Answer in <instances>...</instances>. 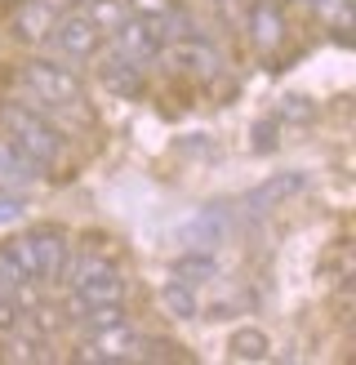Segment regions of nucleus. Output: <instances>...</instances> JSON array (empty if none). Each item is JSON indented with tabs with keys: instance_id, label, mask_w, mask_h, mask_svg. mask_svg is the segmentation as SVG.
Listing matches in <instances>:
<instances>
[{
	"instance_id": "f257e3e1",
	"label": "nucleus",
	"mask_w": 356,
	"mask_h": 365,
	"mask_svg": "<svg viewBox=\"0 0 356 365\" xmlns=\"http://www.w3.org/2000/svg\"><path fill=\"white\" fill-rule=\"evenodd\" d=\"M0 138L27 160L36 174H53L67 160V138L63 130L49 120V112H41L36 103H0Z\"/></svg>"
},
{
	"instance_id": "f03ea898",
	"label": "nucleus",
	"mask_w": 356,
	"mask_h": 365,
	"mask_svg": "<svg viewBox=\"0 0 356 365\" xmlns=\"http://www.w3.org/2000/svg\"><path fill=\"white\" fill-rule=\"evenodd\" d=\"M18 81L31 89V103L41 112H67V116H80L85 125L94 120V103H89V89L71 67H58L49 58H31L18 67Z\"/></svg>"
},
{
	"instance_id": "7ed1b4c3",
	"label": "nucleus",
	"mask_w": 356,
	"mask_h": 365,
	"mask_svg": "<svg viewBox=\"0 0 356 365\" xmlns=\"http://www.w3.org/2000/svg\"><path fill=\"white\" fill-rule=\"evenodd\" d=\"M63 285L71 289L76 312H80V307H98V303H125V277H120V267L98 259V254H80L76 263L67 259Z\"/></svg>"
},
{
	"instance_id": "20e7f679",
	"label": "nucleus",
	"mask_w": 356,
	"mask_h": 365,
	"mask_svg": "<svg viewBox=\"0 0 356 365\" xmlns=\"http://www.w3.org/2000/svg\"><path fill=\"white\" fill-rule=\"evenodd\" d=\"M160 63H165L174 76H192V81H214L223 76V49L205 41V36H174V41H165V49H160Z\"/></svg>"
},
{
	"instance_id": "39448f33",
	"label": "nucleus",
	"mask_w": 356,
	"mask_h": 365,
	"mask_svg": "<svg viewBox=\"0 0 356 365\" xmlns=\"http://www.w3.org/2000/svg\"><path fill=\"white\" fill-rule=\"evenodd\" d=\"M138 343H142V334L130 330V321L94 325L89 339L76 348V361H85V365H125V361H138Z\"/></svg>"
},
{
	"instance_id": "423d86ee",
	"label": "nucleus",
	"mask_w": 356,
	"mask_h": 365,
	"mask_svg": "<svg viewBox=\"0 0 356 365\" xmlns=\"http://www.w3.org/2000/svg\"><path fill=\"white\" fill-rule=\"evenodd\" d=\"M241 23H245V36L254 45V53H263V58H276L285 49V41H290V23H285L281 0H245Z\"/></svg>"
},
{
	"instance_id": "0eeeda50",
	"label": "nucleus",
	"mask_w": 356,
	"mask_h": 365,
	"mask_svg": "<svg viewBox=\"0 0 356 365\" xmlns=\"http://www.w3.org/2000/svg\"><path fill=\"white\" fill-rule=\"evenodd\" d=\"M49 45L71 63H89V58H98V49H103V31L89 23L80 9H71V14H58V23L49 31Z\"/></svg>"
},
{
	"instance_id": "6e6552de",
	"label": "nucleus",
	"mask_w": 356,
	"mask_h": 365,
	"mask_svg": "<svg viewBox=\"0 0 356 365\" xmlns=\"http://www.w3.org/2000/svg\"><path fill=\"white\" fill-rule=\"evenodd\" d=\"M165 27L160 23H147V18H125V23L112 31V49L120 53V58H130V63H138V67H147V63H156L160 58V49H165Z\"/></svg>"
},
{
	"instance_id": "1a4fd4ad",
	"label": "nucleus",
	"mask_w": 356,
	"mask_h": 365,
	"mask_svg": "<svg viewBox=\"0 0 356 365\" xmlns=\"http://www.w3.org/2000/svg\"><path fill=\"white\" fill-rule=\"evenodd\" d=\"M27 241L36 254V281L41 285H63V267L71 259V241L63 227H27Z\"/></svg>"
},
{
	"instance_id": "9d476101",
	"label": "nucleus",
	"mask_w": 356,
	"mask_h": 365,
	"mask_svg": "<svg viewBox=\"0 0 356 365\" xmlns=\"http://www.w3.org/2000/svg\"><path fill=\"white\" fill-rule=\"evenodd\" d=\"M58 0H14V14H9V31L27 45H41L49 41L53 23H58Z\"/></svg>"
},
{
	"instance_id": "9b49d317",
	"label": "nucleus",
	"mask_w": 356,
	"mask_h": 365,
	"mask_svg": "<svg viewBox=\"0 0 356 365\" xmlns=\"http://www.w3.org/2000/svg\"><path fill=\"white\" fill-rule=\"evenodd\" d=\"M223 236H227V210L223 205H205V210H196L183 227L174 232V241L183 245V250H219L223 245Z\"/></svg>"
},
{
	"instance_id": "f8f14e48",
	"label": "nucleus",
	"mask_w": 356,
	"mask_h": 365,
	"mask_svg": "<svg viewBox=\"0 0 356 365\" xmlns=\"http://www.w3.org/2000/svg\"><path fill=\"white\" fill-rule=\"evenodd\" d=\"M303 187H308V174L303 170H285V174H272V178H263L258 187H249L245 192V210L249 214H267V210H281L290 196H298Z\"/></svg>"
},
{
	"instance_id": "ddd939ff",
	"label": "nucleus",
	"mask_w": 356,
	"mask_h": 365,
	"mask_svg": "<svg viewBox=\"0 0 356 365\" xmlns=\"http://www.w3.org/2000/svg\"><path fill=\"white\" fill-rule=\"evenodd\" d=\"M98 81H103L107 94H116V98H142V94H147L142 67L130 63V58H120L116 49L107 53V58H98Z\"/></svg>"
},
{
	"instance_id": "4468645a",
	"label": "nucleus",
	"mask_w": 356,
	"mask_h": 365,
	"mask_svg": "<svg viewBox=\"0 0 356 365\" xmlns=\"http://www.w3.org/2000/svg\"><path fill=\"white\" fill-rule=\"evenodd\" d=\"M160 307H165V317L174 321H201V299H196V285L169 277L160 285Z\"/></svg>"
},
{
	"instance_id": "2eb2a0df",
	"label": "nucleus",
	"mask_w": 356,
	"mask_h": 365,
	"mask_svg": "<svg viewBox=\"0 0 356 365\" xmlns=\"http://www.w3.org/2000/svg\"><path fill=\"white\" fill-rule=\"evenodd\" d=\"M174 277L187 281V285H205V281H219V259L209 250H178L174 259Z\"/></svg>"
},
{
	"instance_id": "dca6fc26",
	"label": "nucleus",
	"mask_w": 356,
	"mask_h": 365,
	"mask_svg": "<svg viewBox=\"0 0 356 365\" xmlns=\"http://www.w3.org/2000/svg\"><path fill=\"white\" fill-rule=\"evenodd\" d=\"M227 356L231 361H267L272 356V339H267L258 325H241V330H231V339H227Z\"/></svg>"
},
{
	"instance_id": "f3484780",
	"label": "nucleus",
	"mask_w": 356,
	"mask_h": 365,
	"mask_svg": "<svg viewBox=\"0 0 356 365\" xmlns=\"http://www.w3.org/2000/svg\"><path fill=\"white\" fill-rule=\"evenodd\" d=\"M27 182H36V170L0 138V192H18V187H27Z\"/></svg>"
},
{
	"instance_id": "a211bd4d",
	"label": "nucleus",
	"mask_w": 356,
	"mask_h": 365,
	"mask_svg": "<svg viewBox=\"0 0 356 365\" xmlns=\"http://www.w3.org/2000/svg\"><path fill=\"white\" fill-rule=\"evenodd\" d=\"M89 23H94L103 36H112L125 18H130V9H125V0H85V9H80Z\"/></svg>"
},
{
	"instance_id": "6ab92c4d",
	"label": "nucleus",
	"mask_w": 356,
	"mask_h": 365,
	"mask_svg": "<svg viewBox=\"0 0 356 365\" xmlns=\"http://www.w3.org/2000/svg\"><path fill=\"white\" fill-rule=\"evenodd\" d=\"M316 112H320V107H316L308 94H281L276 107H272V116H276L281 125H312Z\"/></svg>"
},
{
	"instance_id": "aec40b11",
	"label": "nucleus",
	"mask_w": 356,
	"mask_h": 365,
	"mask_svg": "<svg viewBox=\"0 0 356 365\" xmlns=\"http://www.w3.org/2000/svg\"><path fill=\"white\" fill-rule=\"evenodd\" d=\"M125 9H130L134 18L160 23V27H165V36H169V23H174L178 14H183V5H178V0H125Z\"/></svg>"
},
{
	"instance_id": "412c9836",
	"label": "nucleus",
	"mask_w": 356,
	"mask_h": 365,
	"mask_svg": "<svg viewBox=\"0 0 356 365\" xmlns=\"http://www.w3.org/2000/svg\"><path fill=\"white\" fill-rule=\"evenodd\" d=\"M5 361H49V352H45V339H31V334H14V330H9Z\"/></svg>"
},
{
	"instance_id": "4be33fe9",
	"label": "nucleus",
	"mask_w": 356,
	"mask_h": 365,
	"mask_svg": "<svg viewBox=\"0 0 356 365\" xmlns=\"http://www.w3.org/2000/svg\"><path fill=\"white\" fill-rule=\"evenodd\" d=\"M281 130H285V125L276 120V116H263V120H254V125H249V148H254V152H276V143H281Z\"/></svg>"
},
{
	"instance_id": "5701e85b",
	"label": "nucleus",
	"mask_w": 356,
	"mask_h": 365,
	"mask_svg": "<svg viewBox=\"0 0 356 365\" xmlns=\"http://www.w3.org/2000/svg\"><path fill=\"white\" fill-rule=\"evenodd\" d=\"M80 321L94 330V325H116L125 321V303H98V307H80Z\"/></svg>"
},
{
	"instance_id": "b1692460",
	"label": "nucleus",
	"mask_w": 356,
	"mask_h": 365,
	"mask_svg": "<svg viewBox=\"0 0 356 365\" xmlns=\"http://www.w3.org/2000/svg\"><path fill=\"white\" fill-rule=\"evenodd\" d=\"M308 5L325 18V23H334V27H347L352 23V0H308Z\"/></svg>"
},
{
	"instance_id": "393cba45",
	"label": "nucleus",
	"mask_w": 356,
	"mask_h": 365,
	"mask_svg": "<svg viewBox=\"0 0 356 365\" xmlns=\"http://www.w3.org/2000/svg\"><path fill=\"white\" fill-rule=\"evenodd\" d=\"M23 214H27V200L23 196H18V192H0V227L18 223Z\"/></svg>"
},
{
	"instance_id": "a878e982",
	"label": "nucleus",
	"mask_w": 356,
	"mask_h": 365,
	"mask_svg": "<svg viewBox=\"0 0 356 365\" xmlns=\"http://www.w3.org/2000/svg\"><path fill=\"white\" fill-rule=\"evenodd\" d=\"M214 9H219L223 18H231V23H236V18L245 14V0H214Z\"/></svg>"
},
{
	"instance_id": "bb28decb",
	"label": "nucleus",
	"mask_w": 356,
	"mask_h": 365,
	"mask_svg": "<svg viewBox=\"0 0 356 365\" xmlns=\"http://www.w3.org/2000/svg\"><path fill=\"white\" fill-rule=\"evenodd\" d=\"M14 294H18V289H14V285H9L5 277H0V299H14Z\"/></svg>"
},
{
	"instance_id": "cd10ccee",
	"label": "nucleus",
	"mask_w": 356,
	"mask_h": 365,
	"mask_svg": "<svg viewBox=\"0 0 356 365\" xmlns=\"http://www.w3.org/2000/svg\"><path fill=\"white\" fill-rule=\"evenodd\" d=\"M9 5H14V0H9Z\"/></svg>"
}]
</instances>
